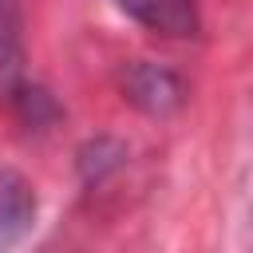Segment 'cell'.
I'll list each match as a JSON object with an SVG mask.
<instances>
[{
    "label": "cell",
    "instance_id": "1",
    "mask_svg": "<svg viewBox=\"0 0 253 253\" xmlns=\"http://www.w3.org/2000/svg\"><path fill=\"white\" fill-rule=\"evenodd\" d=\"M123 95L146 115H170L186 99L182 79L174 71L158 67V63H130L126 75H123Z\"/></svg>",
    "mask_w": 253,
    "mask_h": 253
},
{
    "label": "cell",
    "instance_id": "2",
    "mask_svg": "<svg viewBox=\"0 0 253 253\" xmlns=\"http://www.w3.org/2000/svg\"><path fill=\"white\" fill-rule=\"evenodd\" d=\"M115 4L134 24H142L154 36H166V40H190L202 28L198 0H115Z\"/></svg>",
    "mask_w": 253,
    "mask_h": 253
},
{
    "label": "cell",
    "instance_id": "3",
    "mask_svg": "<svg viewBox=\"0 0 253 253\" xmlns=\"http://www.w3.org/2000/svg\"><path fill=\"white\" fill-rule=\"evenodd\" d=\"M28 51H24V12L20 0H0V99L28 95Z\"/></svg>",
    "mask_w": 253,
    "mask_h": 253
},
{
    "label": "cell",
    "instance_id": "4",
    "mask_svg": "<svg viewBox=\"0 0 253 253\" xmlns=\"http://www.w3.org/2000/svg\"><path fill=\"white\" fill-rule=\"evenodd\" d=\"M36 221L32 182L16 170H0V245H16Z\"/></svg>",
    "mask_w": 253,
    "mask_h": 253
}]
</instances>
